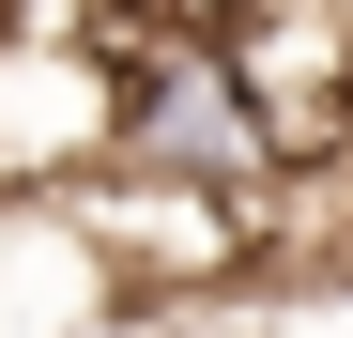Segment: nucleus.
<instances>
[{
	"instance_id": "1",
	"label": "nucleus",
	"mask_w": 353,
	"mask_h": 338,
	"mask_svg": "<svg viewBox=\"0 0 353 338\" xmlns=\"http://www.w3.org/2000/svg\"><path fill=\"white\" fill-rule=\"evenodd\" d=\"M108 154H123L154 200H185V215H246V200L292 185V139L246 92V62H230L215 16H169V31H139L123 62H108Z\"/></svg>"
}]
</instances>
